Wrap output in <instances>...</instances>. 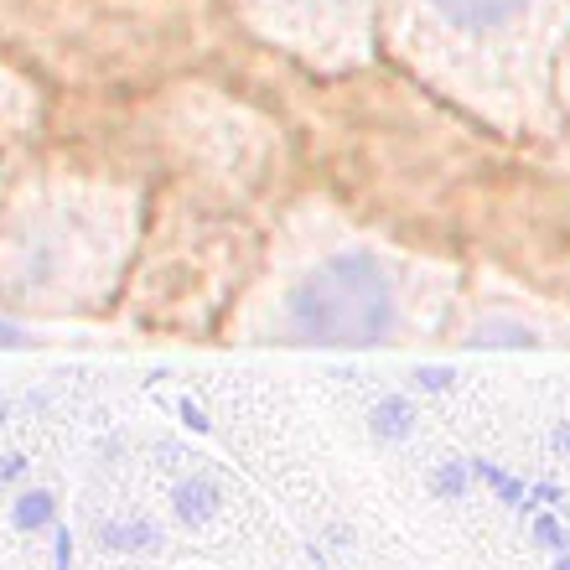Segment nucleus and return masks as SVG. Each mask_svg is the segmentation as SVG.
Masks as SVG:
<instances>
[{
	"label": "nucleus",
	"mask_w": 570,
	"mask_h": 570,
	"mask_svg": "<svg viewBox=\"0 0 570 570\" xmlns=\"http://www.w3.org/2000/svg\"><path fill=\"white\" fill-rule=\"evenodd\" d=\"M130 208L109 187L37 181L0 208V301L21 312H78L115 285Z\"/></svg>",
	"instance_id": "f257e3e1"
},
{
	"label": "nucleus",
	"mask_w": 570,
	"mask_h": 570,
	"mask_svg": "<svg viewBox=\"0 0 570 570\" xmlns=\"http://www.w3.org/2000/svg\"><path fill=\"white\" fill-rule=\"evenodd\" d=\"M421 306L415 265L379 249H332L281 285L271 332L306 347H379L400 343Z\"/></svg>",
	"instance_id": "f03ea898"
},
{
	"label": "nucleus",
	"mask_w": 570,
	"mask_h": 570,
	"mask_svg": "<svg viewBox=\"0 0 570 570\" xmlns=\"http://www.w3.org/2000/svg\"><path fill=\"white\" fill-rule=\"evenodd\" d=\"M368 6L374 0H244V11L271 37L316 62H347L353 52H363Z\"/></svg>",
	"instance_id": "20e7f679"
},
{
	"label": "nucleus",
	"mask_w": 570,
	"mask_h": 570,
	"mask_svg": "<svg viewBox=\"0 0 570 570\" xmlns=\"http://www.w3.org/2000/svg\"><path fill=\"white\" fill-rule=\"evenodd\" d=\"M0 343H11V327H0Z\"/></svg>",
	"instance_id": "39448f33"
},
{
	"label": "nucleus",
	"mask_w": 570,
	"mask_h": 570,
	"mask_svg": "<svg viewBox=\"0 0 570 570\" xmlns=\"http://www.w3.org/2000/svg\"><path fill=\"white\" fill-rule=\"evenodd\" d=\"M556 0H400L415 52L456 89H529Z\"/></svg>",
	"instance_id": "7ed1b4c3"
}]
</instances>
